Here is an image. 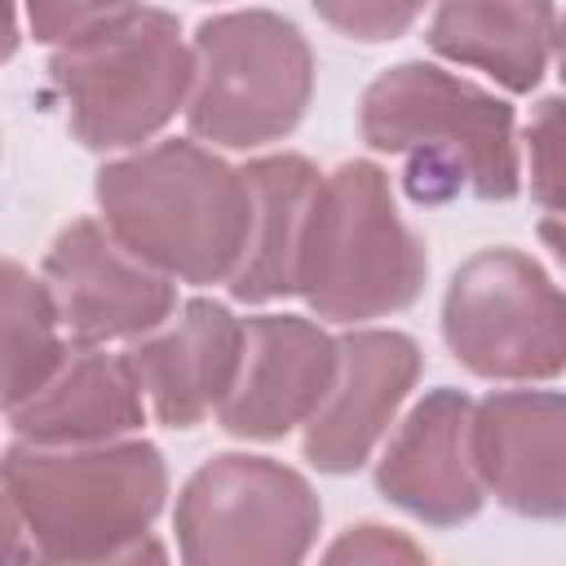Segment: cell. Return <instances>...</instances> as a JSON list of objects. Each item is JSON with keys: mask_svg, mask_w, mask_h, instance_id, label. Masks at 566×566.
Masks as SVG:
<instances>
[{"mask_svg": "<svg viewBox=\"0 0 566 566\" xmlns=\"http://www.w3.org/2000/svg\"><path fill=\"white\" fill-rule=\"evenodd\" d=\"M177 35L168 13L142 9L53 57V80L71 102V128L88 150L146 142L181 106L195 62Z\"/></svg>", "mask_w": 566, "mask_h": 566, "instance_id": "5", "label": "cell"}, {"mask_svg": "<svg viewBox=\"0 0 566 566\" xmlns=\"http://www.w3.org/2000/svg\"><path fill=\"white\" fill-rule=\"evenodd\" d=\"M190 128L221 146L283 137L310 102V49L274 13H226L195 40Z\"/></svg>", "mask_w": 566, "mask_h": 566, "instance_id": "6", "label": "cell"}, {"mask_svg": "<svg viewBox=\"0 0 566 566\" xmlns=\"http://www.w3.org/2000/svg\"><path fill=\"white\" fill-rule=\"evenodd\" d=\"M539 398L504 394L473 420V464L500 491L504 504L522 513H562V442H557V398L535 420Z\"/></svg>", "mask_w": 566, "mask_h": 566, "instance_id": "16", "label": "cell"}, {"mask_svg": "<svg viewBox=\"0 0 566 566\" xmlns=\"http://www.w3.org/2000/svg\"><path fill=\"white\" fill-rule=\"evenodd\" d=\"M18 49V22H13V0H0V62Z\"/></svg>", "mask_w": 566, "mask_h": 566, "instance_id": "22", "label": "cell"}, {"mask_svg": "<svg viewBox=\"0 0 566 566\" xmlns=\"http://www.w3.org/2000/svg\"><path fill=\"white\" fill-rule=\"evenodd\" d=\"M318 526L310 486L256 455H221L199 469L177 504L190 562H296Z\"/></svg>", "mask_w": 566, "mask_h": 566, "instance_id": "7", "label": "cell"}, {"mask_svg": "<svg viewBox=\"0 0 566 566\" xmlns=\"http://www.w3.org/2000/svg\"><path fill=\"white\" fill-rule=\"evenodd\" d=\"M4 557H22V544H18V517H13V509L4 504V491H0V562Z\"/></svg>", "mask_w": 566, "mask_h": 566, "instance_id": "21", "label": "cell"}, {"mask_svg": "<svg viewBox=\"0 0 566 566\" xmlns=\"http://www.w3.org/2000/svg\"><path fill=\"white\" fill-rule=\"evenodd\" d=\"M62 363L57 310L22 265L0 261V411L27 402Z\"/></svg>", "mask_w": 566, "mask_h": 566, "instance_id": "18", "label": "cell"}, {"mask_svg": "<svg viewBox=\"0 0 566 566\" xmlns=\"http://www.w3.org/2000/svg\"><path fill=\"white\" fill-rule=\"evenodd\" d=\"M49 301L57 323L80 340H115L146 336L172 318V283L133 248H124L97 221H75L62 230L44 261Z\"/></svg>", "mask_w": 566, "mask_h": 566, "instance_id": "9", "label": "cell"}, {"mask_svg": "<svg viewBox=\"0 0 566 566\" xmlns=\"http://www.w3.org/2000/svg\"><path fill=\"white\" fill-rule=\"evenodd\" d=\"M243 177L252 195V226L243 256L230 274V292L239 301H270L296 292V261L318 195V172L296 155H279L252 164Z\"/></svg>", "mask_w": 566, "mask_h": 566, "instance_id": "14", "label": "cell"}, {"mask_svg": "<svg viewBox=\"0 0 566 566\" xmlns=\"http://www.w3.org/2000/svg\"><path fill=\"white\" fill-rule=\"evenodd\" d=\"M424 0H314V9L354 40H394Z\"/></svg>", "mask_w": 566, "mask_h": 566, "instance_id": "20", "label": "cell"}, {"mask_svg": "<svg viewBox=\"0 0 566 566\" xmlns=\"http://www.w3.org/2000/svg\"><path fill=\"white\" fill-rule=\"evenodd\" d=\"M447 340L482 376H553L562 367L557 292L517 252L473 256L447 292Z\"/></svg>", "mask_w": 566, "mask_h": 566, "instance_id": "8", "label": "cell"}, {"mask_svg": "<svg viewBox=\"0 0 566 566\" xmlns=\"http://www.w3.org/2000/svg\"><path fill=\"white\" fill-rule=\"evenodd\" d=\"M464 411L469 402L460 394L424 398L380 460V491L438 526L460 522L482 504V486L464 464Z\"/></svg>", "mask_w": 566, "mask_h": 566, "instance_id": "13", "label": "cell"}, {"mask_svg": "<svg viewBox=\"0 0 566 566\" xmlns=\"http://www.w3.org/2000/svg\"><path fill=\"white\" fill-rule=\"evenodd\" d=\"M0 473L44 557H119L164 500V464L146 442L66 455L13 447Z\"/></svg>", "mask_w": 566, "mask_h": 566, "instance_id": "4", "label": "cell"}, {"mask_svg": "<svg viewBox=\"0 0 566 566\" xmlns=\"http://www.w3.org/2000/svg\"><path fill=\"white\" fill-rule=\"evenodd\" d=\"M142 424V389L124 358H102L80 349L57 371L13 407V429L40 447L49 442H97Z\"/></svg>", "mask_w": 566, "mask_h": 566, "instance_id": "15", "label": "cell"}, {"mask_svg": "<svg viewBox=\"0 0 566 566\" xmlns=\"http://www.w3.org/2000/svg\"><path fill=\"white\" fill-rule=\"evenodd\" d=\"M424 279V252L416 234L398 221L389 186L371 164H345L336 177L318 181L301 261L296 292L323 318H376L402 310Z\"/></svg>", "mask_w": 566, "mask_h": 566, "instance_id": "3", "label": "cell"}, {"mask_svg": "<svg viewBox=\"0 0 566 566\" xmlns=\"http://www.w3.org/2000/svg\"><path fill=\"white\" fill-rule=\"evenodd\" d=\"M429 44L442 57L491 71L509 88H531L548 62L553 4L548 0H442Z\"/></svg>", "mask_w": 566, "mask_h": 566, "instance_id": "17", "label": "cell"}, {"mask_svg": "<svg viewBox=\"0 0 566 566\" xmlns=\"http://www.w3.org/2000/svg\"><path fill=\"white\" fill-rule=\"evenodd\" d=\"M363 137L407 155L402 186L416 203H447L464 190L509 199L517 190L509 106L438 66L407 62L380 75L363 97Z\"/></svg>", "mask_w": 566, "mask_h": 566, "instance_id": "2", "label": "cell"}, {"mask_svg": "<svg viewBox=\"0 0 566 566\" xmlns=\"http://www.w3.org/2000/svg\"><path fill=\"white\" fill-rule=\"evenodd\" d=\"M137 13V0H31V27L40 40L75 44Z\"/></svg>", "mask_w": 566, "mask_h": 566, "instance_id": "19", "label": "cell"}, {"mask_svg": "<svg viewBox=\"0 0 566 566\" xmlns=\"http://www.w3.org/2000/svg\"><path fill=\"white\" fill-rule=\"evenodd\" d=\"M97 199L124 248L186 283L230 279L252 226L248 177L190 142L102 168Z\"/></svg>", "mask_w": 566, "mask_h": 566, "instance_id": "1", "label": "cell"}, {"mask_svg": "<svg viewBox=\"0 0 566 566\" xmlns=\"http://www.w3.org/2000/svg\"><path fill=\"white\" fill-rule=\"evenodd\" d=\"M416 345L398 332H358L336 345V371L310 411L305 455L327 473H349L385 433L394 407L416 380Z\"/></svg>", "mask_w": 566, "mask_h": 566, "instance_id": "11", "label": "cell"}, {"mask_svg": "<svg viewBox=\"0 0 566 566\" xmlns=\"http://www.w3.org/2000/svg\"><path fill=\"white\" fill-rule=\"evenodd\" d=\"M332 371L336 345L305 318H248L221 424L243 438H279L323 402Z\"/></svg>", "mask_w": 566, "mask_h": 566, "instance_id": "10", "label": "cell"}, {"mask_svg": "<svg viewBox=\"0 0 566 566\" xmlns=\"http://www.w3.org/2000/svg\"><path fill=\"white\" fill-rule=\"evenodd\" d=\"M239 349H243V327L221 305L190 301L181 318H172L168 327L159 323L155 336L133 345L124 354V367L137 380V389L150 394L155 416L164 424L190 429L230 394L239 371Z\"/></svg>", "mask_w": 566, "mask_h": 566, "instance_id": "12", "label": "cell"}]
</instances>
